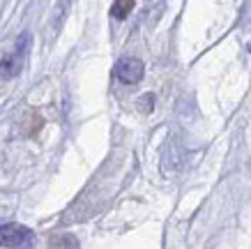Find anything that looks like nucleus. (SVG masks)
I'll return each mask as SVG.
<instances>
[{"instance_id":"obj_5","label":"nucleus","mask_w":251,"mask_h":249,"mask_svg":"<svg viewBox=\"0 0 251 249\" xmlns=\"http://www.w3.org/2000/svg\"><path fill=\"white\" fill-rule=\"evenodd\" d=\"M131 7H134V2H115L113 7H111V12H113L115 19H125V16L129 14Z\"/></svg>"},{"instance_id":"obj_1","label":"nucleus","mask_w":251,"mask_h":249,"mask_svg":"<svg viewBox=\"0 0 251 249\" xmlns=\"http://www.w3.org/2000/svg\"><path fill=\"white\" fill-rule=\"evenodd\" d=\"M0 247L2 249H35V233L21 224L0 226Z\"/></svg>"},{"instance_id":"obj_4","label":"nucleus","mask_w":251,"mask_h":249,"mask_svg":"<svg viewBox=\"0 0 251 249\" xmlns=\"http://www.w3.org/2000/svg\"><path fill=\"white\" fill-rule=\"evenodd\" d=\"M49 249H78V240L74 238V235H69V233L53 235V238H51Z\"/></svg>"},{"instance_id":"obj_3","label":"nucleus","mask_w":251,"mask_h":249,"mask_svg":"<svg viewBox=\"0 0 251 249\" xmlns=\"http://www.w3.org/2000/svg\"><path fill=\"white\" fill-rule=\"evenodd\" d=\"M143 74H145V67L138 58H122L115 65V76L122 83H138L143 79Z\"/></svg>"},{"instance_id":"obj_2","label":"nucleus","mask_w":251,"mask_h":249,"mask_svg":"<svg viewBox=\"0 0 251 249\" xmlns=\"http://www.w3.org/2000/svg\"><path fill=\"white\" fill-rule=\"evenodd\" d=\"M28 46H30V35L23 32L21 37H19V42H16L14 51L0 62V76H2V79H14V76L21 72L23 60H25V53H28Z\"/></svg>"}]
</instances>
